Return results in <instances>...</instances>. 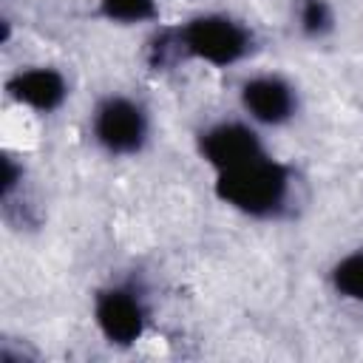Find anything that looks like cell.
Returning a JSON list of instances; mask_svg holds the SVG:
<instances>
[{"instance_id":"1","label":"cell","mask_w":363,"mask_h":363,"mask_svg":"<svg viewBox=\"0 0 363 363\" xmlns=\"http://www.w3.org/2000/svg\"><path fill=\"white\" fill-rule=\"evenodd\" d=\"M216 190L224 201L235 204L238 210L261 216L281 201V196L286 190V173L281 164L255 156L244 164L221 170Z\"/></svg>"},{"instance_id":"2","label":"cell","mask_w":363,"mask_h":363,"mask_svg":"<svg viewBox=\"0 0 363 363\" xmlns=\"http://www.w3.org/2000/svg\"><path fill=\"white\" fill-rule=\"evenodd\" d=\"M184 43L193 54L216 62V65H227L233 60H238L247 48V37L244 31L221 17H201L196 23L187 26L184 31Z\"/></svg>"},{"instance_id":"3","label":"cell","mask_w":363,"mask_h":363,"mask_svg":"<svg viewBox=\"0 0 363 363\" xmlns=\"http://www.w3.org/2000/svg\"><path fill=\"white\" fill-rule=\"evenodd\" d=\"M96 136L113 153H130L142 145L145 119L136 105L125 99H111L96 113Z\"/></svg>"},{"instance_id":"4","label":"cell","mask_w":363,"mask_h":363,"mask_svg":"<svg viewBox=\"0 0 363 363\" xmlns=\"http://www.w3.org/2000/svg\"><path fill=\"white\" fill-rule=\"evenodd\" d=\"M201 150L221 170L235 167V164H244V162L261 156V147H258L255 133L247 130V128H241V125H218V128H213L201 139Z\"/></svg>"},{"instance_id":"5","label":"cell","mask_w":363,"mask_h":363,"mask_svg":"<svg viewBox=\"0 0 363 363\" xmlns=\"http://www.w3.org/2000/svg\"><path fill=\"white\" fill-rule=\"evenodd\" d=\"M96 320L105 337L116 343H130L142 332V312L136 301L125 292H105L96 303Z\"/></svg>"},{"instance_id":"6","label":"cell","mask_w":363,"mask_h":363,"mask_svg":"<svg viewBox=\"0 0 363 363\" xmlns=\"http://www.w3.org/2000/svg\"><path fill=\"white\" fill-rule=\"evenodd\" d=\"M11 91L20 102L40 108V111H51L62 102L65 96V82L60 74L48 71V68H37V71H26L20 77L11 79Z\"/></svg>"},{"instance_id":"7","label":"cell","mask_w":363,"mask_h":363,"mask_svg":"<svg viewBox=\"0 0 363 363\" xmlns=\"http://www.w3.org/2000/svg\"><path fill=\"white\" fill-rule=\"evenodd\" d=\"M244 105L261 122H284L292 111V94L278 79H255L244 88Z\"/></svg>"},{"instance_id":"8","label":"cell","mask_w":363,"mask_h":363,"mask_svg":"<svg viewBox=\"0 0 363 363\" xmlns=\"http://www.w3.org/2000/svg\"><path fill=\"white\" fill-rule=\"evenodd\" d=\"M335 286L343 295L363 301V255H349L335 267Z\"/></svg>"},{"instance_id":"9","label":"cell","mask_w":363,"mask_h":363,"mask_svg":"<svg viewBox=\"0 0 363 363\" xmlns=\"http://www.w3.org/2000/svg\"><path fill=\"white\" fill-rule=\"evenodd\" d=\"M102 9L111 20L136 23V20H147L153 14V0H102Z\"/></svg>"},{"instance_id":"10","label":"cell","mask_w":363,"mask_h":363,"mask_svg":"<svg viewBox=\"0 0 363 363\" xmlns=\"http://www.w3.org/2000/svg\"><path fill=\"white\" fill-rule=\"evenodd\" d=\"M301 20H303V28L309 34H320V31L329 28V11H326V6L320 0H309L303 6V17Z\"/></svg>"}]
</instances>
